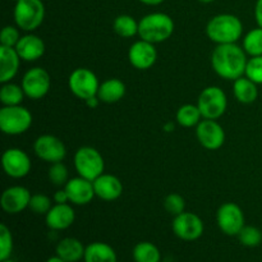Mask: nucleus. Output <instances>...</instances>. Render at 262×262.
<instances>
[{
  "instance_id": "nucleus-19",
  "label": "nucleus",
  "mask_w": 262,
  "mask_h": 262,
  "mask_svg": "<svg viewBox=\"0 0 262 262\" xmlns=\"http://www.w3.org/2000/svg\"><path fill=\"white\" fill-rule=\"evenodd\" d=\"M92 183H94L95 194L104 201H115L123 193L122 182L113 174H101Z\"/></svg>"
},
{
  "instance_id": "nucleus-17",
  "label": "nucleus",
  "mask_w": 262,
  "mask_h": 262,
  "mask_svg": "<svg viewBox=\"0 0 262 262\" xmlns=\"http://www.w3.org/2000/svg\"><path fill=\"white\" fill-rule=\"evenodd\" d=\"M64 189L67 191L69 197V202L73 205H87L92 201L96 194H95L94 183L89 179H84L82 177L69 179L68 183L64 186Z\"/></svg>"
},
{
  "instance_id": "nucleus-25",
  "label": "nucleus",
  "mask_w": 262,
  "mask_h": 262,
  "mask_svg": "<svg viewBox=\"0 0 262 262\" xmlns=\"http://www.w3.org/2000/svg\"><path fill=\"white\" fill-rule=\"evenodd\" d=\"M258 84L251 81L246 76L241 77V78L235 79L233 83V94H234L235 99L241 102V104H253L258 97Z\"/></svg>"
},
{
  "instance_id": "nucleus-1",
  "label": "nucleus",
  "mask_w": 262,
  "mask_h": 262,
  "mask_svg": "<svg viewBox=\"0 0 262 262\" xmlns=\"http://www.w3.org/2000/svg\"><path fill=\"white\" fill-rule=\"evenodd\" d=\"M247 61V53L237 43L217 45L211 55V67L215 73L229 81L245 76Z\"/></svg>"
},
{
  "instance_id": "nucleus-26",
  "label": "nucleus",
  "mask_w": 262,
  "mask_h": 262,
  "mask_svg": "<svg viewBox=\"0 0 262 262\" xmlns=\"http://www.w3.org/2000/svg\"><path fill=\"white\" fill-rule=\"evenodd\" d=\"M201 110L197 105L193 104H184L177 112V122L179 125L184 128L197 127L202 119Z\"/></svg>"
},
{
  "instance_id": "nucleus-32",
  "label": "nucleus",
  "mask_w": 262,
  "mask_h": 262,
  "mask_svg": "<svg viewBox=\"0 0 262 262\" xmlns=\"http://www.w3.org/2000/svg\"><path fill=\"white\" fill-rule=\"evenodd\" d=\"M49 181L56 187H64L69 181L68 168L61 161L51 164L48 171Z\"/></svg>"
},
{
  "instance_id": "nucleus-42",
  "label": "nucleus",
  "mask_w": 262,
  "mask_h": 262,
  "mask_svg": "<svg viewBox=\"0 0 262 262\" xmlns=\"http://www.w3.org/2000/svg\"><path fill=\"white\" fill-rule=\"evenodd\" d=\"M46 262H66L64 260H61L60 257H58V256H53V257H50V258H48V261Z\"/></svg>"
},
{
  "instance_id": "nucleus-18",
  "label": "nucleus",
  "mask_w": 262,
  "mask_h": 262,
  "mask_svg": "<svg viewBox=\"0 0 262 262\" xmlns=\"http://www.w3.org/2000/svg\"><path fill=\"white\" fill-rule=\"evenodd\" d=\"M76 220V212L69 204H55L45 215V222L51 230H66Z\"/></svg>"
},
{
  "instance_id": "nucleus-11",
  "label": "nucleus",
  "mask_w": 262,
  "mask_h": 262,
  "mask_svg": "<svg viewBox=\"0 0 262 262\" xmlns=\"http://www.w3.org/2000/svg\"><path fill=\"white\" fill-rule=\"evenodd\" d=\"M216 222L219 229L229 237L239 234L246 225L245 214L234 202H225L219 207L216 212Z\"/></svg>"
},
{
  "instance_id": "nucleus-40",
  "label": "nucleus",
  "mask_w": 262,
  "mask_h": 262,
  "mask_svg": "<svg viewBox=\"0 0 262 262\" xmlns=\"http://www.w3.org/2000/svg\"><path fill=\"white\" fill-rule=\"evenodd\" d=\"M100 100H99V97L97 96H94V97H91V99H89V100H86V104L89 105L90 107H96L97 105L100 104Z\"/></svg>"
},
{
  "instance_id": "nucleus-28",
  "label": "nucleus",
  "mask_w": 262,
  "mask_h": 262,
  "mask_svg": "<svg viewBox=\"0 0 262 262\" xmlns=\"http://www.w3.org/2000/svg\"><path fill=\"white\" fill-rule=\"evenodd\" d=\"M113 30L123 38H130L138 35V22L128 14L118 15L113 23Z\"/></svg>"
},
{
  "instance_id": "nucleus-15",
  "label": "nucleus",
  "mask_w": 262,
  "mask_h": 262,
  "mask_svg": "<svg viewBox=\"0 0 262 262\" xmlns=\"http://www.w3.org/2000/svg\"><path fill=\"white\" fill-rule=\"evenodd\" d=\"M156 59H158V51L155 49V43L148 41H136L128 50V60L130 66L140 71L150 69L156 63Z\"/></svg>"
},
{
  "instance_id": "nucleus-36",
  "label": "nucleus",
  "mask_w": 262,
  "mask_h": 262,
  "mask_svg": "<svg viewBox=\"0 0 262 262\" xmlns=\"http://www.w3.org/2000/svg\"><path fill=\"white\" fill-rule=\"evenodd\" d=\"M164 207L166 211L173 216L182 214L186 211V201L183 197L178 193H170L164 200Z\"/></svg>"
},
{
  "instance_id": "nucleus-4",
  "label": "nucleus",
  "mask_w": 262,
  "mask_h": 262,
  "mask_svg": "<svg viewBox=\"0 0 262 262\" xmlns=\"http://www.w3.org/2000/svg\"><path fill=\"white\" fill-rule=\"evenodd\" d=\"M14 22L26 32L37 30L45 18V5L41 0H19L14 7Z\"/></svg>"
},
{
  "instance_id": "nucleus-45",
  "label": "nucleus",
  "mask_w": 262,
  "mask_h": 262,
  "mask_svg": "<svg viewBox=\"0 0 262 262\" xmlns=\"http://www.w3.org/2000/svg\"><path fill=\"white\" fill-rule=\"evenodd\" d=\"M13 2H15V3H17V2H19V0H13Z\"/></svg>"
},
{
  "instance_id": "nucleus-12",
  "label": "nucleus",
  "mask_w": 262,
  "mask_h": 262,
  "mask_svg": "<svg viewBox=\"0 0 262 262\" xmlns=\"http://www.w3.org/2000/svg\"><path fill=\"white\" fill-rule=\"evenodd\" d=\"M33 151L38 159L50 164L63 161L67 155V148L63 141L53 135H42L36 138Z\"/></svg>"
},
{
  "instance_id": "nucleus-3",
  "label": "nucleus",
  "mask_w": 262,
  "mask_h": 262,
  "mask_svg": "<svg viewBox=\"0 0 262 262\" xmlns=\"http://www.w3.org/2000/svg\"><path fill=\"white\" fill-rule=\"evenodd\" d=\"M174 32V20L165 13H150L138 22V36L151 43L164 42Z\"/></svg>"
},
{
  "instance_id": "nucleus-2",
  "label": "nucleus",
  "mask_w": 262,
  "mask_h": 262,
  "mask_svg": "<svg viewBox=\"0 0 262 262\" xmlns=\"http://www.w3.org/2000/svg\"><path fill=\"white\" fill-rule=\"evenodd\" d=\"M243 33V25L234 14H217L209 20L206 26V35L212 42L217 45L235 43Z\"/></svg>"
},
{
  "instance_id": "nucleus-29",
  "label": "nucleus",
  "mask_w": 262,
  "mask_h": 262,
  "mask_svg": "<svg viewBox=\"0 0 262 262\" xmlns=\"http://www.w3.org/2000/svg\"><path fill=\"white\" fill-rule=\"evenodd\" d=\"M26 96L22 86L7 82L3 83L0 89V101L3 106H14V105H20L23 101V97Z\"/></svg>"
},
{
  "instance_id": "nucleus-16",
  "label": "nucleus",
  "mask_w": 262,
  "mask_h": 262,
  "mask_svg": "<svg viewBox=\"0 0 262 262\" xmlns=\"http://www.w3.org/2000/svg\"><path fill=\"white\" fill-rule=\"evenodd\" d=\"M32 197L31 192L26 187L13 186L5 189L2 193L0 205L5 212L10 215H15L28 209L30 200Z\"/></svg>"
},
{
  "instance_id": "nucleus-8",
  "label": "nucleus",
  "mask_w": 262,
  "mask_h": 262,
  "mask_svg": "<svg viewBox=\"0 0 262 262\" xmlns=\"http://www.w3.org/2000/svg\"><path fill=\"white\" fill-rule=\"evenodd\" d=\"M68 87L74 96L86 101L97 96L100 83L94 72L87 68H77L69 76Z\"/></svg>"
},
{
  "instance_id": "nucleus-41",
  "label": "nucleus",
  "mask_w": 262,
  "mask_h": 262,
  "mask_svg": "<svg viewBox=\"0 0 262 262\" xmlns=\"http://www.w3.org/2000/svg\"><path fill=\"white\" fill-rule=\"evenodd\" d=\"M138 2H141L142 4L146 5H159L161 4V3H164V0H138Z\"/></svg>"
},
{
  "instance_id": "nucleus-43",
  "label": "nucleus",
  "mask_w": 262,
  "mask_h": 262,
  "mask_svg": "<svg viewBox=\"0 0 262 262\" xmlns=\"http://www.w3.org/2000/svg\"><path fill=\"white\" fill-rule=\"evenodd\" d=\"M199 2L205 3V4H207V3H212V2H215V0H199Z\"/></svg>"
},
{
  "instance_id": "nucleus-24",
  "label": "nucleus",
  "mask_w": 262,
  "mask_h": 262,
  "mask_svg": "<svg viewBox=\"0 0 262 262\" xmlns=\"http://www.w3.org/2000/svg\"><path fill=\"white\" fill-rule=\"evenodd\" d=\"M84 262H117L118 256L114 248L104 242H94L86 246Z\"/></svg>"
},
{
  "instance_id": "nucleus-34",
  "label": "nucleus",
  "mask_w": 262,
  "mask_h": 262,
  "mask_svg": "<svg viewBox=\"0 0 262 262\" xmlns=\"http://www.w3.org/2000/svg\"><path fill=\"white\" fill-rule=\"evenodd\" d=\"M51 207H53V205H51L50 197L43 193L32 194L30 205H28V209L37 215H46L50 211Z\"/></svg>"
},
{
  "instance_id": "nucleus-27",
  "label": "nucleus",
  "mask_w": 262,
  "mask_h": 262,
  "mask_svg": "<svg viewBox=\"0 0 262 262\" xmlns=\"http://www.w3.org/2000/svg\"><path fill=\"white\" fill-rule=\"evenodd\" d=\"M132 256L135 262H160V250L151 242H140L133 247Z\"/></svg>"
},
{
  "instance_id": "nucleus-13",
  "label": "nucleus",
  "mask_w": 262,
  "mask_h": 262,
  "mask_svg": "<svg viewBox=\"0 0 262 262\" xmlns=\"http://www.w3.org/2000/svg\"><path fill=\"white\" fill-rule=\"evenodd\" d=\"M2 165L5 174L10 178L19 179L31 171V159L20 148H8L2 156Z\"/></svg>"
},
{
  "instance_id": "nucleus-39",
  "label": "nucleus",
  "mask_w": 262,
  "mask_h": 262,
  "mask_svg": "<svg viewBox=\"0 0 262 262\" xmlns=\"http://www.w3.org/2000/svg\"><path fill=\"white\" fill-rule=\"evenodd\" d=\"M255 18L258 27H262V0H257L255 5Z\"/></svg>"
},
{
  "instance_id": "nucleus-30",
  "label": "nucleus",
  "mask_w": 262,
  "mask_h": 262,
  "mask_svg": "<svg viewBox=\"0 0 262 262\" xmlns=\"http://www.w3.org/2000/svg\"><path fill=\"white\" fill-rule=\"evenodd\" d=\"M243 49L250 56L262 55V27L248 31L243 38Z\"/></svg>"
},
{
  "instance_id": "nucleus-37",
  "label": "nucleus",
  "mask_w": 262,
  "mask_h": 262,
  "mask_svg": "<svg viewBox=\"0 0 262 262\" xmlns=\"http://www.w3.org/2000/svg\"><path fill=\"white\" fill-rule=\"evenodd\" d=\"M22 37L18 27L14 26H5L0 33V46H8V48H15L19 38Z\"/></svg>"
},
{
  "instance_id": "nucleus-23",
  "label": "nucleus",
  "mask_w": 262,
  "mask_h": 262,
  "mask_svg": "<svg viewBox=\"0 0 262 262\" xmlns=\"http://www.w3.org/2000/svg\"><path fill=\"white\" fill-rule=\"evenodd\" d=\"M125 95V84L118 78H109L100 83L97 97L105 104H115Z\"/></svg>"
},
{
  "instance_id": "nucleus-20",
  "label": "nucleus",
  "mask_w": 262,
  "mask_h": 262,
  "mask_svg": "<svg viewBox=\"0 0 262 262\" xmlns=\"http://www.w3.org/2000/svg\"><path fill=\"white\" fill-rule=\"evenodd\" d=\"M18 55L25 61H35L45 54V42L33 33L22 36L15 45Z\"/></svg>"
},
{
  "instance_id": "nucleus-6",
  "label": "nucleus",
  "mask_w": 262,
  "mask_h": 262,
  "mask_svg": "<svg viewBox=\"0 0 262 262\" xmlns=\"http://www.w3.org/2000/svg\"><path fill=\"white\" fill-rule=\"evenodd\" d=\"M74 168L79 177L94 182L97 177L104 174L105 161L96 148L91 146H83L76 151Z\"/></svg>"
},
{
  "instance_id": "nucleus-31",
  "label": "nucleus",
  "mask_w": 262,
  "mask_h": 262,
  "mask_svg": "<svg viewBox=\"0 0 262 262\" xmlns=\"http://www.w3.org/2000/svg\"><path fill=\"white\" fill-rule=\"evenodd\" d=\"M237 237L241 245L245 246V247H257L262 242V232L253 225H245Z\"/></svg>"
},
{
  "instance_id": "nucleus-22",
  "label": "nucleus",
  "mask_w": 262,
  "mask_h": 262,
  "mask_svg": "<svg viewBox=\"0 0 262 262\" xmlns=\"http://www.w3.org/2000/svg\"><path fill=\"white\" fill-rule=\"evenodd\" d=\"M86 247L79 239L73 237L63 238L56 246V256L66 262H78L83 260Z\"/></svg>"
},
{
  "instance_id": "nucleus-14",
  "label": "nucleus",
  "mask_w": 262,
  "mask_h": 262,
  "mask_svg": "<svg viewBox=\"0 0 262 262\" xmlns=\"http://www.w3.org/2000/svg\"><path fill=\"white\" fill-rule=\"evenodd\" d=\"M196 136L202 147L217 150L225 142V132L222 125L212 119H204L196 127Z\"/></svg>"
},
{
  "instance_id": "nucleus-35",
  "label": "nucleus",
  "mask_w": 262,
  "mask_h": 262,
  "mask_svg": "<svg viewBox=\"0 0 262 262\" xmlns=\"http://www.w3.org/2000/svg\"><path fill=\"white\" fill-rule=\"evenodd\" d=\"M245 76L256 84H262V55L251 56V59H248Z\"/></svg>"
},
{
  "instance_id": "nucleus-21",
  "label": "nucleus",
  "mask_w": 262,
  "mask_h": 262,
  "mask_svg": "<svg viewBox=\"0 0 262 262\" xmlns=\"http://www.w3.org/2000/svg\"><path fill=\"white\" fill-rule=\"evenodd\" d=\"M20 56L14 48L0 46V82H10L18 73L20 64Z\"/></svg>"
},
{
  "instance_id": "nucleus-5",
  "label": "nucleus",
  "mask_w": 262,
  "mask_h": 262,
  "mask_svg": "<svg viewBox=\"0 0 262 262\" xmlns=\"http://www.w3.org/2000/svg\"><path fill=\"white\" fill-rule=\"evenodd\" d=\"M32 125V114L22 105L0 109V129L8 136L23 135Z\"/></svg>"
},
{
  "instance_id": "nucleus-33",
  "label": "nucleus",
  "mask_w": 262,
  "mask_h": 262,
  "mask_svg": "<svg viewBox=\"0 0 262 262\" xmlns=\"http://www.w3.org/2000/svg\"><path fill=\"white\" fill-rule=\"evenodd\" d=\"M13 252V235L9 228L0 224V261L10 258Z\"/></svg>"
},
{
  "instance_id": "nucleus-46",
  "label": "nucleus",
  "mask_w": 262,
  "mask_h": 262,
  "mask_svg": "<svg viewBox=\"0 0 262 262\" xmlns=\"http://www.w3.org/2000/svg\"><path fill=\"white\" fill-rule=\"evenodd\" d=\"M160 262H169V261H160Z\"/></svg>"
},
{
  "instance_id": "nucleus-9",
  "label": "nucleus",
  "mask_w": 262,
  "mask_h": 262,
  "mask_svg": "<svg viewBox=\"0 0 262 262\" xmlns=\"http://www.w3.org/2000/svg\"><path fill=\"white\" fill-rule=\"evenodd\" d=\"M171 229L179 239L186 241V242H193V241L201 238V235L204 234L205 227L204 222L199 215L184 211L174 216Z\"/></svg>"
},
{
  "instance_id": "nucleus-10",
  "label": "nucleus",
  "mask_w": 262,
  "mask_h": 262,
  "mask_svg": "<svg viewBox=\"0 0 262 262\" xmlns=\"http://www.w3.org/2000/svg\"><path fill=\"white\" fill-rule=\"evenodd\" d=\"M22 89L26 96L32 100L42 99L48 95L51 87L50 74L41 67L28 69L22 78Z\"/></svg>"
},
{
  "instance_id": "nucleus-44",
  "label": "nucleus",
  "mask_w": 262,
  "mask_h": 262,
  "mask_svg": "<svg viewBox=\"0 0 262 262\" xmlns=\"http://www.w3.org/2000/svg\"><path fill=\"white\" fill-rule=\"evenodd\" d=\"M0 262H15V261H13V260H10V258H8V260H3V261H0Z\"/></svg>"
},
{
  "instance_id": "nucleus-38",
  "label": "nucleus",
  "mask_w": 262,
  "mask_h": 262,
  "mask_svg": "<svg viewBox=\"0 0 262 262\" xmlns=\"http://www.w3.org/2000/svg\"><path fill=\"white\" fill-rule=\"evenodd\" d=\"M54 202L55 204H68L69 202V197H68V193H67L66 189H58V191L54 193V197H53Z\"/></svg>"
},
{
  "instance_id": "nucleus-7",
  "label": "nucleus",
  "mask_w": 262,
  "mask_h": 262,
  "mask_svg": "<svg viewBox=\"0 0 262 262\" xmlns=\"http://www.w3.org/2000/svg\"><path fill=\"white\" fill-rule=\"evenodd\" d=\"M197 106L201 110L204 119L216 120L227 112V95L217 86L206 87L200 94Z\"/></svg>"
}]
</instances>
